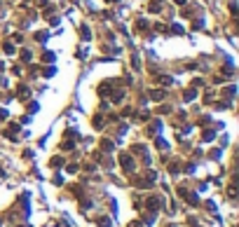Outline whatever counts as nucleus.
Here are the masks:
<instances>
[{"instance_id":"nucleus-1","label":"nucleus","mask_w":239,"mask_h":227,"mask_svg":"<svg viewBox=\"0 0 239 227\" xmlns=\"http://www.w3.org/2000/svg\"><path fill=\"white\" fill-rule=\"evenodd\" d=\"M120 162H122V166H124V169H129V171L134 169V162H131V157H127V155H122V157H120Z\"/></svg>"},{"instance_id":"nucleus-2","label":"nucleus","mask_w":239,"mask_h":227,"mask_svg":"<svg viewBox=\"0 0 239 227\" xmlns=\"http://www.w3.org/2000/svg\"><path fill=\"white\" fill-rule=\"evenodd\" d=\"M204 140H213V131H204Z\"/></svg>"},{"instance_id":"nucleus-3","label":"nucleus","mask_w":239,"mask_h":227,"mask_svg":"<svg viewBox=\"0 0 239 227\" xmlns=\"http://www.w3.org/2000/svg\"><path fill=\"white\" fill-rule=\"evenodd\" d=\"M5 52H7V54H12V52H14V47H12V42H5Z\"/></svg>"},{"instance_id":"nucleus-4","label":"nucleus","mask_w":239,"mask_h":227,"mask_svg":"<svg viewBox=\"0 0 239 227\" xmlns=\"http://www.w3.org/2000/svg\"><path fill=\"white\" fill-rule=\"evenodd\" d=\"M42 61H54V54H49V52H47V54L42 56Z\"/></svg>"},{"instance_id":"nucleus-5","label":"nucleus","mask_w":239,"mask_h":227,"mask_svg":"<svg viewBox=\"0 0 239 227\" xmlns=\"http://www.w3.org/2000/svg\"><path fill=\"white\" fill-rule=\"evenodd\" d=\"M192 98H195V91L190 89V91H188V94H185V101H192Z\"/></svg>"},{"instance_id":"nucleus-6","label":"nucleus","mask_w":239,"mask_h":227,"mask_svg":"<svg viewBox=\"0 0 239 227\" xmlns=\"http://www.w3.org/2000/svg\"><path fill=\"white\" fill-rule=\"evenodd\" d=\"M164 96V94H162V91H152V98H155V101H159V98Z\"/></svg>"},{"instance_id":"nucleus-7","label":"nucleus","mask_w":239,"mask_h":227,"mask_svg":"<svg viewBox=\"0 0 239 227\" xmlns=\"http://www.w3.org/2000/svg\"><path fill=\"white\" fill-rule=\"evenodd\" d=\"M35 38H38V40H40V42H45V40H47V33H38Z\"/></svg>"}]
</instances>
